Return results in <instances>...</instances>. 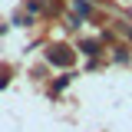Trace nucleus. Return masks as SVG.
<instances>
[{"label": "nucleus", "mask_w": 132, "mask_h": 132, "mask_svg": "<svg viewBox=\"0 0 132 132\" xmlns=\"http://www.w3.org/2000/svg\"><path fill=\"white\" fill-rule=\"evenodd\" d=\"M82 50L93 56V53H99V43H96V40H89V43H82Z\"/></svg>", "instance_id": "2"}, {"label": "nucleus", "mask_w": 132, "mask_h": 132, "mask_svg": "<svg viewBox=\"0 0 132 132\" xmlns=\"http://www.w3.org/2000/svg\"><path fill=\"white\" fill-rule=\"evenodd\" d=\"M50 63H60V66H69V63H73V53H69L66 46H53V50H50Z\"/></svg>", "instance_id": "1"}]
</instances>
